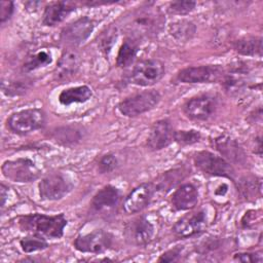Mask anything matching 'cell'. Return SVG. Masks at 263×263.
<instances>
[{
	"label": "cell",
	"mask_w": 263,
	"mask_h": 263,
	"mask_svg": "<svg viewBox=\"0 0 263 263\" xmlns=\"http://www.w3.org/2000/svg\"><path fill=\"white\" fill-rule=\"evenodd\" d=\"M220 247V241L218 238H214V237H210L209 239L202 241L200 243V246L198 247V252L202 255L208 254L210 252L216 251L218 248Z\"/></svg>",
	"instance_id": "40"
},
{
	"label": "cell",
	"mask_w": 263,
	"mask_h": 263,
	"mask_svg": "<svg viewBox=\"0 0 263 263\" xmlns=\"http://www.w3.org/2000/svg\"><path fill=\"white\" fill-rule=\"evenodd\" d=\"M160 25V15L152 11H142L134 18V28L139 34H155Z\"/></svg>",
	"instance_id": "22"
},
{
	"label": "cell",
	"mask_w": 263,
	"mask_h": 263,
	"mask_svg": "<svg viewBox=\"0 0 263 263\" xmlns=\"http://www.w3.org/2000/svg\"><path fill=\"white\" fill-rule=\"evenodd\" d=\"M124 235L129 243L145 247L152 241L155 235V226L145 216H140L125 226Z\"/></svg>",
	"instance_id": "13"
},
{
	"label": "cell",
	"mask_w": 263,
	"mask_h": 263,
	"mask_svg": "<svg viewBox=\"0 0 263 263\" xmlns=\"http://www.w3.org/2000/svg\"><path fill=\"white\" fill-rule=\"evenodd\" d=\"M52 62V55L50 53V51L46 50V49H40L32 54H30L24 65H23V71L25 73H29L32 71H35L37 69L46 67L47 65L51 64Z\"/></svg>",
	"instance_id": "27"
},
{
	"label": "cell",
	"mask_w": 263,
	"mask_h": 263,
	"mask_svg": "<svg viewBox=\"0 0 263 263\" xmlns=\"http://www.w3.org/2000/svg\"><path fill=\"white\" fill-rule=\"evenodd\" d=\"M118 164H119V162H118L116 155L109 152V153L102 155L99 158L97 166H98V171L101 174H110L117 168Z\"/></svg>",
	"instance_id": "34"
},
{
	"label": "cell",
	"mask_w": 263,
	"mask_h": 263,
	"mask_svg": "<svg viewBox=\"0 0 263 263\" xmlns=\"http://www.w3.org/2000/svg\"><path fill=\"white\" fill-rule=\"evenodd\" d=\"M233 49L240 55L261 57L262 38L257 36H245L233 43Z\"/></svg>",
	"instance_id": "24"
},
{
	"label": "cell",
	"mask_w": 263,
	"mask_h": 263,
	"mask_svg": "<svg viewBox=\"0 0 263 263\" xmlns=\"http://www.w3.org/2000/svg\"><path fill=\"white\" fill-rule=\"evenodd\" d=\"M209 221L204 210H198L180 218L173 226V233L179 238H188L205 231Z\"/></svg>",
	"instance_id": "11"
},
{
	"label": "cell",
	"mask_w": 263,
	"mask_h": 263,
	"mask_svg": "<svg viewBox=\"0 0 263 263\" xmlns=\"http://www.w3.org/2000/svg\"><path fill=\"white\" fill-rule=\"evenodd\" d=\"M117 37H118V32L116 28L112 27L107 29L106 32H103L99 40V46L105 54H108L111 51L113 45L116 43Z\"/></svg>",
	"instance_id": "35"
},
{
	"label": "cell",
	"mask_w": 263,
	"mask_h": 263,
	"mask_svg": "<svg viewBox=\"0 0 263 263\" xmlns=\"http://www.w3.org/2000/svg\"><path fill=\"white\" fill-rule=\"evenodd\" d=\"M80 67V59L76 51H64L57 63L54 70V78L58 81H64L77 73Z\"/></svg>",
	"instance_id": "21"
},
{
	"label": "cell",
	"mask_w": 263,
	"mask_h": 263,
	"mask_svg": "<svg viewBox=\"0 0 263 263\" xmlns=\"http://www.w3.org/2000/svg\"><path fill=\"white\" fill-rule=\"evenodd\" d=\"M31 87L30 81L24 80H3L2 91L7 97H17L27 92Z\"/></svg>",
	"instance_id": "29"
},
{
	"label": "cell",
	"mask_w": 263,
	"mask_h": 263,
	"mask_svg": "<svg viewBox=\"0 0 263 263\" xmlns=\"http://www.w3.org/2000/svg\"><path fill=\"white\" fill-rule=\"evenodd\" d=\"M0 191H1V208L3 209L8 199V187L5 186L3 183H1Z\"/></svg>",
	"instance_id": "41"
},
{
	"label": "cell",
	"mask_w": 263,
	"mask_h": 263,
	"mask_svg": "<svg viewBox=\"0 0 263 263\" xmlns=\"http://www.w3.org/2000/svg\"><path fill=\"white\" fill-rule=\"evenodd\" d=\"M92 97V90L87 85H79L66 88L59 95V102L63 106L83 104Z\"/></svg>",
	"instance_id": "23"
},
{
	"label": "cell",
	"mask_w": 263,
	"mask_h": 263,
	"mask_svg": "<svg viewBox=\"0 0 263 263\" xmlns=\"http://www.w3.org/2000/svg\"><path fill=\"white\" fill-rule=\"evenodd\" d=\"M201 139V134L195 129H182L175 130L174 142L178 143L180 146H189L199 142Z\"/></svg>",
	"instance_id": "32"
},
{
	"label": "cell",
	"mask_w": 263,
	"mask_h": 263,
	"mask_svg": "<svg viewBox=\"0 0 263 263\" xmlns=\"http://www.w3.org/2000/svg\"><path fill=\"white\" fill-rule=\"evenodd\" d=\"M218 99L212 93H201L188 99L182 106L183 113L191 120L205 121L217 111Z\"/></svg>",
	"instance_id": "8"
},
{
	"label": "cell",
	"mask_w": 263,
	"mask_h": 263,
	"mask_svg": "<svg viewBox=\"0 0 263 263\" xmlns=\"http://www.w3.org/2000/svg\"><path fill=\"white\" fill-rule=\"evenodd\" d=\"M233 261L243 263H261L263 260L262 252H240L233 255Z\"/></svg>",
	"instance_id": "37"
},
{
	"label": "cell",
	"mask_w": 263,
	"mask_h": 263,
	"mask_svg": "<svg viewBox=\"0 0 263 263\" xmlns=\"http://www.w3.org/2000/svg\"><path fill=\"white\" fill-rule=\"evenodd\" d=\"M50 139L64 147L77 145L84 137V130L78 125H62L54 127L49 133Z\"/></svg>",
	"instance_id": "20"
},
{
	"label": "cell",
	"mask_w": 263,
	"mask_h": 263,
	"mask_svg": "<svg viewBox=\"0 0 263 263\" xmlns=\"http://www.w3.org/2000/svg\"><path fill=\"white\" fill-rule=\"evenodd\" d=\"M160 100L161 95L156 89L138 91L121 100L117 109L125 117H137L153 110Z\"/></svg>",
	"instance_id": "2"
},
{
	"label": "cell",
	"mask_w": 263,
	"mask_h": 263,
	"mask_svg": "<svg viewBox=\"0 0 263 263\" xmlns=\"http://www.w3.org/2000/svg\"><path fill=\"white\" fill-rule=\"evenodd\" d=\"M175 129L168 119L156 121L148 135L147 146L152 151H159L168 147L174 142Z\"/></svg>",
	"instance_id": "15"
},
{
	"label": "cell",
	"mask_w": 263,
	"mask_h": 263,
	"mask_svg": "<svg viewBox=\"0 0 263 263\" xmlns=\"http://www.w3.org/2000/svg\"><path fill=\"white\" fill-rule=\"evenodd\" d=\"M214 146L228 162L243 164L246 162V153L240 145L231 137L221 135L214 140Z\"/></svg>",
	"instance_id": "19"
},
{
	"label": "cell",
	"mask_w": 263,
	"mask_h": 263,
	"mask_svg": "<svg viewBox=\"0 0 263 263\" xmlns=\"http://www.w3.org/2000/svg\"><path fill=\"white\" fill-rule=\"evenodd\" d=\"M227 191H228V185L225 184V183H223V184H221V185L215 190V194L218 195V196H224V195L227 193Z\"/></svg>",
	"instance_id": "43"
},
{
	"label": "cell",
	"mask_w": 263,
	"mask_h": 263,
	"mask_svg": "<svg viewBox=\"0 0 263 263\" xmlns=\"http://www.w3.org/2000/svg\"><path fill=\"white\" fill-rule=\"evenodd\" d=\"M154 187L152 183H142L135 187L125 197L123 201V210L127 214H137L146 209L153 196Z\"/></svg>",
	"instance_id": "14"
},
{
	"label": "cell",
	"mask_w": 263,
	"mask_h": 263,
	"mask_svg": "<svg viewBox=\"0 0 263 263\" xmlns=\"http://www.w3.org/2000/svg\"><path fill=\"white\" fill-rule=\"evenodd\" d=\"M96 27V23L88 16H81L68 25L61 31V40L71 46H78L85 42L91 35Z\"/></svg>",
	"instance_id": "12"
},
{
	"label": "cell",
	"mask_w": 263,
	"mask_h": 263,
	"mask_svg": "<svg viewBox=\"0 0 263 263\" xmlns=\"http://www.w3.org/2000/svg\"><path fill=\"white\" fill-rule=\"evenodd\" d=\"M17 224L22 231L30 234H38L47 238H61L64 235L68 220L64 214L45 215L34 213L21 216Z\"/></svg>",
	"instance_id": "1"
},
{
	"label": "cell",
	"mask_w": 263,
	"mask_h": 263,
	"mask_svg": "<svg viewBox=\"0 0 263 263\" xmlns=\"http://www.w3.org/2000/svg\"><path fill=\"white\" fill-rule=\"evenodd\" d=\"M40 5H41L40 1H28V2H25V7L29 11H36L39 8Z\"/></svg>",
	"instance_id": "42"
},
{
	"label": "cell",
	"mask_w": 263,
	"mask_h": 263,
	"mask_svg": "<svg viewBox=\"0 0 263 263\" xmlns=\"http://www.w3.org/2000/svg\"><path fill=\"white\" fill-rule=\"evenodd\" d=\"M76 3L73 1H54L47 4L42 15V23L47 27H54L64 22L76 10Z\"/></svg>",
	"instance_id": "17"
},
{
	"label": "cell",
	"mask_w": 263,
	"mask_h": 263,
	"mask_svg": "<svg viewBox=\"0 0 263 263\" xmlns=\"http://www.w3.org/2000/svg\"><path fill=\"white\" fill-rule=\"evenodd\" d=\"M170 35L179 42H187L191 40L196 33V26L188 20H179L168 26Z\"/></svg>",
	"instance_id": "26"
},
{
	"label": "cell",
	"mask_w": 263,
	"mask_h": 263,
	"mask_svg": "<svg viewBox=\"0 0 263 263\" xmlns=\"http://www.w3.org/2000/svg\"><path fill=\"white\" fill-rule=\"evenodd\" d=\"M120 197L121 193L117 187L106 185L92 196L90 205L96 213H108L117 206Z\"/></svg>",
	"instance_id": "18"
},
{
	"label": "cell",
	"mask_w": 263,
	"mask_h": 263,
	"mask_svg": "<svg viewBox=\"0 0 263 263\" xmlns=\"http://www.w3.org/2000/svg\"><path fill=\"white\" fill-rule=\"evenodd\" d=\"M165 74L164 64L157 59L141 60L134 66L129 81L138 86H152L162 79Z\"/></svg>",
	"instance_id": "5"
},
{
	"label": "cell",
	"mask_w": 263,
	"mask_h": 263,
	"mask_svg": "<svg viewBox=\"0 0 263 263\" xmlns=\"http://www.w3.org/2000/svg\"><path fill=\"white\" fill-rule=\"evenodd\" d=\"M180 170H172L168 172L163 173L157 182L152 183L154 187V192L157 191H162L166 192L171 189L172 186L175 185V183L180 179Z\"/></svg>",
	"instance_id": "31"
},
{
	"label": "cell",
	"mask_w": 263,
	"mask_h": 263,
	"mask_svg": "<svg viewBox=\"0 0 263 263\" xmlns=\"http://www.w3.org/2000/svg\"><path fill=\"white\" fill-rule=\"evenodd\" d=\"M224 71L218 65H201L191 66L180 70L177 73V80L181 83L196 84V83H212L223 78Z\"/></svg>",
	"instance_id": "10"
},
{
	"label": "cell",
	"mask_w": 263,
	"mask_h": 263,
	"mask_svg": "<svg viewBox=\"0 0 263 263\" xmlns=\"http://www.w3.org/2000/svg\"><path fill=\"white\" fill-rule=\"evenodd\" d=\"M138 51H139L138 41L133 37L125 38L118 49L117 57H116V65L119 68H126L130 66L134 60L136 59Z\"/></svg>",
	"instance_id": "25"
},
{
	"label": "cell",
	"mask_w": 263,
	"mask_h": 263,
	"mask_svg": "<svg viewBox=\"0 0 263 263\" xmlns=\"http://www.w3.org/2000/svg\"><path fill=\"white\" fill-rule=\"evenodd\" d=\"M20 246L25 253H34L43 251L48 248V242L45 237L38 234H30L20 240Z\"/></svg>",
	"instance_id": "28"
},
{
	"label": "cell",
	"mask_w": 263,
	"mask_h": 263,
	"mask_svg": "<svg viewBox=\"0 0 263 263\" xmlns=\"http://www.w3.org/2000/svg\"><path fill=\"white\" fill-rule=\"evenodd\" d=\"M74 188L72 180L60 172L50 173L44 176L38 184L41 200L57 201L67 196Z\"/></svg>",
	"instance_id": "4"
},
{
	"label": "cell",
	"mask_w": 263,
	"mask_h": 263,
	"mask_svg": "<svg viewBox=\"0 0 263 263\" xmlns=\"http://www.w3.org/2000/svg\"><path fill=\"white\" fill-rule=\"evenodd\" d=\"M198 189L192 183H183L174 191L171 201L175 211L184 212L195 208L198 202Z\"/></svg>",
	"instance_id": "16"
},
{
	"label": "cell",
	"mask_w": 263,
	"mask_h": 263,
	"mask_svg": "<svg viewBox=\"0 0 263 263\" xmlns=\"http://www.w3.org/2000/svg\"><path fill=\"white\" fill-rule=\"evenodd\" d=\"M194 165L201 173L212 177H224L232 179L234 170L230 162L222 156L216 155L210 151H198L193 157Z\"/></svg>",
	"instance_id": "6"
},
{
	"label": "cell",
	"mask_w": 263,
	"mask_h": 263,
	"mask_svg": "<svg viewBox=\"0 0 263 263\" xmlns=\"http://www.w3.org/2000/svg\"><path fill=\"white\" fill-rule=\"evenodd\" d=\"M185 248L184 246H176L167 251H165L163 254L160 255V257L157 259L158 262H179L183 260Z\"/></svg>",
	"instance_id": "36"
},
{
	"label": "cell",
	"mask_w": 263,
	"mask_h": 263,
	"mask_svg": "<svg viewBox=\"0 0 263 263\" xmlns=\"http://www.w3.org/2000/svg\"><path fill=\"white\" fill-rule=\"evenodd\" d=\"M45 113L40 108H28L12 113L6 121L7 128L16 135H27L45 125Z\"/></svg>",
	"instance_id": "3"
},
{
	"label": "cell",
	"mask_w": 263,
	"mask_h": 263,
	"mask_svg": "<svg viewBox=\"0 0 263 263\" xmlns=\"http://www.w3.org/2000/svg\"><path fill=\"white\" fill-rule=\"evenodd\" d=\"M261 212L260 211H255V210H250L248 212H246V214L243 215V217L241 218L240 224L241 227L243 229H250L255 227V223L261 220Z\"/></svg>",
	"instance_id": "38"
},
{
	"label": "cell",
	"mask_w": 263,
	"mask_h": 263,
	"mask_svg": "<svg viewBox=\"0 0 263 263\" xmlns=\"http://www.w3.org/2000/svg\"><path fill=\"white\" fill-rule=\"evenodd\" d=\"M14 12V3L12 1H0V22L1 24L9 21Z\"/></svg>",
	"instance_id": "39"
},
{
	"label": "cell",
	"mask_w": 263,
	"mask_h": 263,
	"mask_svg": "<svg viewBox=\"0 0 263 263\" xmlns=\"http://www.w3.org/2000/svg\"><path fill=\"white\" fill-rule=\"evenodd\" d=\"M1 171L6 179L16 183H31L40 176V170L35 162L27 157L5 160Z\"/></svg>",
	"instance_id": "7"
},
{
	"label": "cell",
	"mask_w": 263,
	"mask_h": 263,
	"mask_svg": "<svg viewBox=\"0 0 263 263\" xmlns=\"http://www.w3.org/2000/svg\"><path fill=\"white\" fill-rule=\"evenodd\" d=\"M196 2L192 0H177L168 5V11L175 15H186L194 10Z\"/></svg>",
	"instance_id": "33"
},
{
	"label": "cell",
	"mask_w": 263,
	"mask_h": 263,
	"mask_svg": "<svg viewBox=\"0 0 263 263\" xmlns=\"http://www.w3.org/2000/svg\"><path fill=\"white\" fill-rule=\"evenodd\" d=\"M113 243V235L104 229H96L87 233L78 234L74 239V248L81 253L103 254Z\"/></svg>",
	"instance_id": "9"
},
{
	"label": "cell",
	"mask_w": 263,
	"mask_h": 263,
	"mask_svg": "<svg viewBox=\"0 0 263 263\" xmlns=\"http://www.w3.org/2000/svg\"><path fill=\"white\" fill-rule=\"evenodd\" d=\"M240 191L248 200H254L261 196V181L254 178H245L240 182Z\"/></svg>",
	"instance_id": "30"
}]
</instances>
